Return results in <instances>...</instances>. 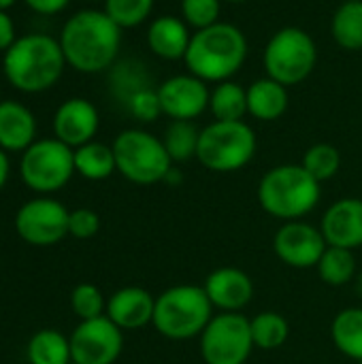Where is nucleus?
Here are the masks:
<instances>
[{"mask_svg": "<svg viewBox=\"0 0 362 364\" xmlns=\"http://www.w3.org/2000/svg\"><path fill=\"white\" fill-rule=\"evenodd\" d=\"M58 41L68 66L94 75L115 62L122 45V28L105 11L85 9L66 19Z\"/></svg>", "mask_w": 362, "mask_h": 364, "instance_id": "f257e3e1", "label": "nucleus"}, {"mask_svg": "<svg viewBox=\"0 0 362 364\" xmlns=\"http://www.w3.org/2000/svg\"><path fill=\"white\" fill-rule=\"evenodd\" d=\"M66 66V58L58 38L30 32L4 51L2 70L6 81L26 94H38L53 87Z\"/></svg>", "mask_w": 362, "mask_h": 364, "instance_id": "f03ea898", "label": "nucleus"}, {"mask_svg": "<svg viewBox=\"0 0 362 364\" xmlns=\"http://www.w3.org/2000/svg\"><path fill=\"white\" fill-rule=\"evenodd\" d=\"M247 58V38L233 23H213L192 34L186 51L190 75L207 81H228Z\"/></svg>", "mask_w": 362, "mask_h": 364, "instance_id": "7ed1b4c3", "label": "nucleus"}, {"mask_svg": "<svg viewBox=\"0 0 362 364\" xmlns=\"http://www.w3.org/2000/svg\"><path fill=\"white\" fill-rule=\"evenodd\" d=\"M258 200L269 215L294 222L318 207L320 181L314 179L303 164H282L262 175Z\"/></svg>", "mask_w": 362, "mask_h": 364, "instance_id": "20e7f679", "label": "nucleus"}, {"mask_svg": "<svg viewBox=\"0 0 362 364\" xmlns=\"http://www.w3.org/2000/svg\"><path fill=\"white\" fill-rule=\"evenodd\" d=\"M213 318V305L203 286H173L156 299L154 320L156 331L173 341L201 337Z\"/></svg>", "mask_w": 362, "mask_h": 364, "instance_id": "39448f33", "label": "nucleus"}, {"mask_svg": "<svg viewBox=\"0 0 362 364\" xmlns=\"http://www.w3.org/2000/svg\"><path fill=\"white\" fill-rule=\"evenodd\" d=\"M258 141L245 122H213L201 130L196 160L213 173H233L247 166Z\"/></svg>", "mask_w": 362, "mask_h": 364, "instance_id": "423d86ee", "label": "nucleus"}, {"mask_svg": "<svg viewBox=\"0 0 362 364\" xmlns=\"http://www.w3.org/2000/svg\"><path fill=\"white\" fill-rule=\"evenodd\" d=\"M113 154L117 171L137 186H154L164 181L173 168V160L164 143L139 128L119 132L113 141Z\"/></svg>", "mask_w": 362, "mask_h": 364, "instance_id": "0eeeda50", "label": "nucleus"}, {"mask_svg": "<svg viewBox=\"0 0 362 364\" xmlns=\"http://www.w3.org/2000/svg\"><path fill=\"white\" fill-rule=\"evenodd\" d=\"M318 49L314 38L294 26L282 28L265 47L267 77L290 87L303 83L316 68Z\"/></svg>", "mask_w": 362, "mask_h": 364, "instance_id": "6e6552de", "label": "nucleus"}, {"mask_svg": "<svg viewBox=\"0 0 362 364\" xmlns=\"http://www.w3.org/2000/svg\"><path fill=\"white\" fill-rule=\"evenodd\" d=\"M75 171V149L58 139L34 141L21 156V181L41 194L64 188Z\"/></svg>", "mask_w": 362, "mask_h": 364, "instance_id": "1a4fd4ad", "label": "nucleus"}, {"mask_svg": "<svg viewBox=\"0 0 362 364\" xmlns=\"http://www.w3.org/2000/svg\"><path fill=\"white\" fill-rule=\"evenodd\" d=\"M254 350L250 320L241 314L213 316L201 335L205 364H245Z\"/></svg>", "mask_w": 362, "mask_h": 364, "instance_id": "9d476101", "label": "nucleus"}, {"mask_svg": "<svg viewBox=\"0 0 362 364\" xmlns=\"http://www.w3.org/2000/svg\"><path fill=\"white\" fill-rule=\"evenodd\" d=\"M70 211L53 198H34L19 207L15 215L17 235L36 247L60 243L68 235Z\"/></svg>", "mask_w": 362, "mask_h": 364, "instance_id": "9b49d317", "label": "nucleus"}, {"mask_svg": "<svg viewBox=\"0 0 362 364\" xmlns=\"http://www.w3.org/2000/svg\"><path fill=\"white\" fill-rule=\"evenodd\" d=\"M122 350V328L107 316L83 320L70 335V356L75 364H113Z\"/></svg>", "mask_w": 362, "mask_h": 364, "instance_id": "f8f14e48", "label": "nucleus"}, {"mask_svg": "<svg viewBox=\"0 0 362 364\" xmlns=\"http://www.w3.org/2000/svg\"><path fill=\"white\" fill-rule=\"evenodd\" d=\"M329 243L320 228L305 224L301 220L286 222L273 239V250L277 258L292 269L318 267Z\"/></svg>", "mask_w": 362, "mask_h": 364, "instance_id": "ddd939ff", "label": "nucleus"}, {"mask_svg": "<svg viewBox=\"0 0 362 364\" xmlns=\"http://www.w3.org/2000/svg\"><path fill=\"white\" fill-rule=\"evenodd\" d=\"M156 92L160 111L169 115L173 122H192L209 107L211 98L207 83L194 75L171 77Z\"/></svg>", "mask_w": 362, "mask_h": 364, "instance_id": "4468645a", "label": "nucleus"}, {"mask_svg": "<svg viewBox=\"0 0 362 364\" xmlns=\"http://www.w3.org/2000/svg\"><path fill=\"white\" fill-rule=\"evenodd\" d=\"M98 111L85 98H68L53 115V134L58 141L77 149L94 139L98 132Z\"/></svg>", "mask_w": 362, "mask_h": 364, "instance_id": "2eb2a0df", "label": "nucleus"}, {"mask_svg": "<svg viewBox=\"0 0 362 364\" xmlns=\"http://www.w3.org/2000/svg\"><path fill=\"white\" fill-rule=\"evenodd\" d=\"M324 239L333 247L358 250L362 247V200L361 198H341L333 203L320 226Z\"/></svg>", "mask_w": 362, "mask_h": 364, "instance_id": "dca6fc26", "label": "nucleus"}, {"mask_svg": "<svg viewBox=\"0 0 362 364\" xmlns=\"http://www.w3.org/2000/svg\"><path fill=\"white\" fill-rule=\"evenodd\" d=\"M203 288L211 305L228 314L241 311L254 296V282L245 271L235 267L215 269L213 273L207 275Z\"/></svg>", "mask_w": 362, "mask_h": 364, "instance_id": "f3484780", "label": "nucleus"}, {"mask_svg": "<svg viewBox=\"0 0 362 364\" xmlns=\"http://www.w3.org/2000/svg\"><path fill=\"white\" fill-rule=\"evenodd\" d=\"M156 299L137 286L117 290L107 301V318L122 331H139L154 320Z\"/></svg>", "mask_w": 362, "mask_h": 364, "instance_id": "a211bd4d", "label": "nucleus"}, {"mask_svg": "<svg viewBox=\"0 0 362 364\" xmlns=\"http://www.w3.org/2000/svg\"><path fill=\"white\" fill-rule=\"evenodd\" d=\"M36 136V119L32 111L17 100L0 102V149L26 151Z\"/></svg>", "mask_w": 362, "mask_h": 364, "instance_id": "6ab92c4d", "label": "nucleus"}, {"mask_svg": "<svg viewBox=\"0 0 362 364\" xmlns=\"http://www.w3.org/2000/svg\"><path fill=\"white\" fill-rule=\"evenodd\" d=\"M190 41L188 23L173 15L156 17L147 30V45L162 60H183Z\"/></svg>", "mask_w": 362, "mask_h": 364, "instance_id": "aec40b11", "label": "nucleus"}, {"mask_svg": "<svg viewBox=\"0 0 362 364\" xmlns=\"http://www.w3.org/2000/svg\"><path fill=\"white\" fill-rule=\"evenodd\" d=\"M288 109L286 85L277 83L271 77L256 79L247 87V113L260 122H275Z\"/></svg>", "mask_w": 362, "mask_h": 364, "instance_id": "412c9836", "label": "nucleus"}, {"mask_svg": "<svg viewBox=\"0 0 362 364\" xmlns=\"http://www.w3.org/2000/svg\"><path fill=\"white\" fill-rule=\"evenodd\" d=\"M75 171L90 181H102V179L111 177L113 171H117L113 147H109L105 143H96V141H90V143L77 147L75 149Z\"/></svg>", "mask_w": 362, "mask_h": 364, "instance_id": "4be33fe9", "label": "nucleus"}, {"mask_svg": "<svg viewBox=\"0 0 362 364\" xmlns=\"http://www.w3.org/2000/svg\"><path fill=\"white\" fill-rule=\"evenodd\" d=\"M335 348L352 360H362V307L339 311L331 326Z\"/></svg>", "mask_w": 362, "mask_h": 364, "instance_id": "5701e85b", "label": "nucleus"}, {"mask_svg": "<svg viewBox=\"0 0 362 364\" xmlns=\"http://www.w3.org/2000/svg\"><path fill=\"white\" fill-rule=\"evenodd\" d=\"M28 360L30 364H68L73 360L70 339L53 328L38 331L28 343Z\"/></svg>", "mask_w": 362, "mask_h": 364, "instance_id": "b1692460", "label": "nucleus"}, {"mask_svg": "<svg viewBox=\"0 0 362 364\" xmlns=\"http://www.w3.org/2000/svg\"><path fill=\"white\" fill-rule=\"evenodd\" d=\"M333 38L348 51L362 49V0L341 2L333 15Z\"/></svg>", "mask_w": 362, "mask_h": 364, "instance_id": "393cba45", "label": "nucleus"}, {"mask_svg": "<svg viewBox=\"0 0 362 364\" xmlns=\"http://www.w3.org/2000/svg\"><path fill=\"white\" fill-rule=\"evenodd\" d=\"M209 109L218 122H243V115L247 113V90L239 83L222 81L211 92Z\"/></svg>", "mask_w": 362, "mask_h": 364, "instance_id": "a878e982", "label": "nucleus"}, {"mask_svg": "<svg viewBox=\"0 0 362 364\" xmlns=\"http://www.w3.org/2000/svg\"><path fill=\"white\" fill-rule=\"evenodd\" d=\"M250 328H252L254 348H260L265 352L280 350L290 337L288 320L282 314H275V311L258 314L256 318L250 320Z\"/></svg>", "mask_w": 362, "mask_h": 364, "instance_id": "bb28decb", "label": "nucleus"}, {"mask_svg": "<svg viewBox=\"0 0 362 364\" xmlns=\"http://www.w3.org/2000/svg\"><path fill=\"white\" fill-rule=\"evenodd\" d=\"M318 275L329 286H346L356 279V258L352 250L329 245L318 262Z\"/></svg>", "mask_w": 362, "mask_h": 364, "instance_id": "cd10ccee", "label": "nucleus"}, {"mask_svg": "<svg viewBox=\"0 0 362 364\" xmlns=\"http://www.w3.org/2000/svg\"><path fill=\"white\" fill-rule=\"evenodd\" d=\"M201 130L192 122H173L164 132V147L173 162H188L196 158Z\"/></svg>", "mask_w": 362, "mask_h": 364, "instance_id": "c85d7f7f", "label": "nucleus"}, {"mask_svg": "<svg viewBox=\"0 0 362 364\" xmlns=\"http://www.w3.org/2000/svg\"><path fill=\"white\" fill-rule=\"evenodd\" d=\"M303 168L314 177L318 179L320 183L322 181H329L333 179L337 173H339V166H341V154L335 145H329V143H318V145H312L305 156H303Z\"/></svg>", "mask_w": 362, "mask_h": 364, "instance_id": "c756f323", "label": "nucleus"}, {"mask_svg": "<svg viewBox=\"0 0 362 364\" xmlns=\"http://www.w3.org/2000/svg\"><path fill=\"white\" fill-rule=\"evenodd\" d=\"M154 11V0H105V13L124 30L143 23Z\"/></svg>", "mask_w": 362, "mask_h": 364, "instance_id": "7c9ffc66", "label": "nucleus"}, {"mask_svg": "<svg viewBox=\"0 0 362 364\" xmlns=\"http://www.w3.org/2000/svg\"><path fill=\"white\" fill-rule=\"evenodd\" d=\"M70 307L75 311V316L83 322V320H94L105 316L107 311V303L102 292L92 286V284H79L73 294H70Z\"/></svg>", "mask_w": 362, "mask_h": 364, "instance_id": "2f4dec72", "label": "nucleus"}, {"mask_svg": "<svg viewBox=\"0 0 362 364\" xmlns=\"http://www.w3.org/2000/svg\"><path fill=\"white\" fill-rule=\"evenodd\" d=\"M222 0H181L183 21L196 30H205L218 23Z\"/></svg>", "mask_w": 362, "mask_h": 364, "instance_id": "473e14b6", "label": "nucleus"}, {"mask_svg": "<svg viewBox=\"0 0 362 364\" xmlns=\"http://www.w3.org/2000/svg\"><path fill=\"white\" fill-rule=\"evenodd\" d=\"M128 109L141 122H151L158 113H162L158 102V92H151L147 87H139L128 96Z\"/></svg>", "mask_w": 362, "mask_h": 364, "instance_id": "72a5a7b5", "label": "nucleus"}, {"mask_svg": "<svg viewBox=\"0 0 362 364\" xmlns=\"http://www.w3.org/2000/svg\"><path fill=\"white\" fill-rule=\"evenodd\" d=\"M100 228V218L92 209H77L70 211L68 218V235L75 239H90L98 232Z\"/></svg>", "mask_w": 362, "mask_h": 364, "instance_id": "f704fd0d", "label": "nucleus"}, {"mask_svg": "<svg viewBox=\"0 0 362 364\" xmlns=\"http://www.w3.org/2000/svg\"><path fill=\"white\" fill-rule=\"evenodd\" d=\"M28 9H32L38 15H58L62 13L70 0H23Z\"/></svg>", "mask_w": 362, "mask_h": 364, "instance_id": "c9c22d12", "label": "nucleus"}, {"mask_svg": "<svg viewBox=\"0 0 362 364\" xmlns=\"http://www.w3.org/2000/svg\"><path fill=\"white\" fill-rule=\"evenodd\" d=\"M15 23L6 11H0V51H6L15 43Z\"/></svg>", "mask_w": 362, "mask_h": 364, "instance_id": "e433bc0d", "label": "nucleus"}, {"mask_svg": "<svg viewBox=\"0 0 362 364\" xmlns=\"http://www.w3.org/2000/svg\"><path fill=\"white\" fill-rule=\"evenodd\" d=\"M6 179H9V158H6V151L0 149V190L6 183Z\"/></svg>", "mask_w": 362, "mask_h": 364, "instance_id": "4c0bfd02", "label": "nucleus"}, {"mask_svg": "<svg viewBox=\"0 0 362 364\" xmlns=\"http://www.w3.org/2000/svg\"><path fill=\"white\" fill-rule=\"evenodd\" d=\"M15 2H17V0H0V11H6V9H11Z\"/></svg>", "mask_w": 362, "mask_h": 364, "instance_id": "58836bf2", "label": "nucleus"}, {"mask_svg": "<svg viewBox=\"0 0 362 364\" xmlns=\"http://www.w3.org/2000/svg\"><path fill=\"white\" fill-rule=\"evenodd\" d=\"M354 282H356V290L362 294V273L361 275H356V279H354Z\"/></svg>", "mask_w": 362, "mask_h": 364, "instance_id": "ea45409f", "label": "nucleus"}, {"mask_svg": "<svg viewBox=\"0 0 362 364\" xmlns=\"http://www.w3.org/2000/svg\"><path fill=\"white\" fill-rule=\"evenodd\" d=\"M224 2H245V0H224Z\"/></svg>", "mask_w": 362, "mask_h": 364, "instance_id": "a19ab883", "label": "nucleus"}, {"mask_svg": "<svg viewBox=\"0 0 362 364\" xmlns=\"http://www.w3.org/2000/svg\"><path fill=\"white\" fill-rule=\"evenodd\" d=\"M90 2H100V0H90ZM102 2H105V0H102Z\"/></svg>", "mask_w": 362, "mask_h": 364, "instance_id": "79ce46f5", "label": "nucleus"}, {"mask_svg": "<svg viewBox=\"0 0 362 364\" xmlns=\"http://www.w3.org/2000/svg\"><path fill=\"white\" fill-rule=\"evenodd\" d=\"M341 2H350V0H341Z\"/></svg>", "mask_w": 362, "mask_h": 364, "instance_id": "37998d69", "label": "nucleus"}, {"mask_svg": "<svg viewBox=\"0 0 362 364\" xmlns=\"http://www.w3.org/2000/svg\"><path fill=\"white\" fill-rule=\"evenodd\" d=\"M358 364H362V360H358Z\"/></svg>", "mask_w": 362, "mask_h": 364, "instance_id": "c03bdc74", "label": "nucleus"}, {"mask_svg": "<svg viewBox=\"0 0 362 364\" xmlns=\"http://www.w3.org/2000/svg\"><path fill=\"white\" fill-rule=\"evenodd\" d=\"M0 102H2V100H0Z\"/></svg>", "mask_w": 362, "mask_h": 364, "instance_id": "a18cd8bd", "label": "nucleus"}]
</instances>
